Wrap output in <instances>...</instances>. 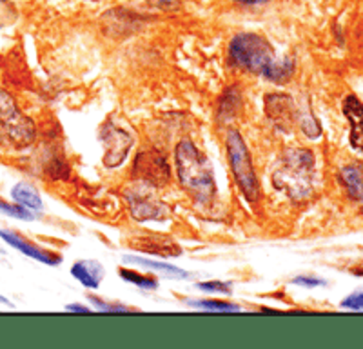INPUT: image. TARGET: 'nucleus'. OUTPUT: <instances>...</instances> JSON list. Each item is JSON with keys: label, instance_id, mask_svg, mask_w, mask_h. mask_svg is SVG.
<instances>
[{"label": "nucleus", "instance_id": "nucleus-1", "mask_svg": "<svg viewBox=\"0 0 363 349\" xmlns=\"http://www.w3.org/2000/svg\"><path fill=\"white\" fill-rule=\"evenodd\" d=\"M229 60L233 66L265 77L272 82H285L294 73L293 60L278 57L271 44L256 33L236 35L229 44Z\"/></svg>", "mask_w": 363, "mask_h": 349}, {"label": "nucleus", "instance_id": "nucleus-2", "mask_svg": "<svg viewBox=\"0 0 363 349\" xmlns=\"http://www.w3.org/2000/svg\"><path fill=\"white\" fill-rule=\"evenodd\" d=\"M177 170L182 187L200 206H211L216 195L213 166L206 155L191 140H182L177 145Z\"/></svg>", "mask_w": 363, "mask_h": 349}, {"label": "nucleus", "instance_id": "nucleus-3", "mask_svg": "<svg viewBox=\"0 0 363 349\" xmlns=\"http://www.w3.org/2000/svg\"><path fill=\"white\" fill-rule=\"evenodd\" d=\"M272 184L296 202L307 199L313 193L314 184L313 151L303 148H289L281 155L280 162L272 173Z\"/></svg>", "mask_w": 363, "mask_h": 349}, {"label": "nucleus", "instance_id": "nucleus-4", "mask_svg": "<svg viewBox=\"0 0 363 349\" xmlns=\"http://www.w3.org/2000/svg\"><path fill=\"white\" fill-rule=\"evenodd\" d=\"M35 140V124L22 115L11 95L0 89V148L22 150Z\"/></svg>", "mask_w": 363, "mask_h": 349}, {"label": "nucleus", "instance_id": "nucleus-5", "mask_svg": "<svg viewBox=\"0 0 363 349\" xmlns=\"http://www.w3.org/2000/svg\"><path fill=\"white\" fill-rule=\"evenodd\" d=\"M225 148L236 186H238V189L247 202H258V199H260V184L256 179V171L252 167L251 155H249L244 137L236 129L229 131V135H227Z\"/></svg>", "mask_w": 363, "mask_h": 349}, {"label": "nucleus", "instance_id": "nucleus-6", "mask_svg": "<svg viewBox=\"0 0 363 349\" xmlns=\"http://www.w3.org/2000/svg\"><path fill=\"white\" fill-rule=\"evenodd\" d=\"M155 189L157 187L138 180L136 186L128 187L124 192L129 211H131V215L135 216L136 221H165L169 216V209L158 199Z\"/></svg>", "mask_w": 363, "mask_h": 349}, {"label": "nucleus", "instance_id": "nucleus-7", "mask_svg": "<svg viewBox=\"0 0 363 349\" xmlns=\"http://www.w3.org/2000/svg\"><path fill=\"white\" fill-rule=\"evenodd\" d=\"M133 177L153 187H162L171 180L169 164L158 151H142L133 164Z\"/></svg>", "mask_w": 363, "mask_h": 349}, {"label": "nucleus", "instance_id": "nucleus-8", "mask_svg": "<svg viewBox=\"0 0 363 349\" xmlns=\"http://www.w3.org/2000/svg\"><path fill=\"white\" fill-rule=\"evenodd\" d=\"M100 140L106 148L104 164L108 167H118L124 162L133 145L131 135L125 129L116 128L111 121H108L100 128Z\"/></svg>", "mask_w": 363, "mask_h": 349}, {"label": "nucleus", "instance_id": "nucleus-9", "mask_svg": "<svg viewBox=\"0 0 363 349\" xmlns=\"http://www.w3.org/2000/svg\"><path fill=\"white\" fill-rule=\"evenodd\" d=\"M265 115L278 131L289 133L294 124H298L300 109L289 95L272 93V95L265 96Z\"/></svg>", "mask_w": 363, "mask_h": 349}, {"label": "nucleus", "instance_id": "nucleus-10", "mask_svg": "<svg viewBox=\"0 0 363 349\" xmlns=\"http://www.w3.org/2000/svg\"><path fill=\"white\" fill-rule=\"evenodd\" d=\"M0 238H2L6 244L11 245V248H15L17 251H21V253L28 255V257L35 258V260L42 262V264H48V266H57V264H60V257H58V255L40 250L38 245L31 244V242L26 240V238H22L21 235H17V233L0 229Z\"/></svg>", "mask_w": 363, "mask_h": 349}, {"label": "nucleus", "instance_id": "nucleus-11", "mask_svg": "<svg viewBox=\"0 0 363 349\" xmlns=\"http://www.w3.org/2000/svg\"><path fill=\"white\" fill-rule=\"evenodd\" d=\"M133 250L144 251L149 255H162V257H178L182 250L177 242L162 235H147V237H135L129 240Z\"/></svg>", "mask_w": 363, "mask_h": 349}, {"label": "nucleus", "instance_id": "nucleus-12", "mask_svg": "<svg viewBox=\"0 0 363 349\" xmlns=\"http://www.w3.org/2000/svg\"><path fill=\"white\" fill-rule=\"evenodd\" d=\"M343 113L351 122V144L363 153V102L354 95L343 100Z\"/></svg>", "mask_w": 363, "mask_h": 349}, {"label": "nucleus", "instance_id": "nucleus-13", "mask_svg": "<svg viewBox=\"0 0 363 349\" xmlns=\"http://www.w3.org/2000/svg\"><path fill=\"white\" fill-rule=\"evenodd\" d=\"M340 180L347 189V195L363 208V164L352 162L340 170Z\"/></svg>", "mask_w": 363, "mask_h": 349}, {"label": "nucleus", "instance_id": "nucleus-14", "mask_svg": "<svg viewBox=\"0 0 363 349\" xmlns=\"http://www.w3.org/2000/svg\"><path fill=\"white\" fill-rule=\"evenodd\" d=\"M71 275H73L74 279L79 280L82 286L96 289V287L100 286V282H102L104 270L100 264H96V262L80 260L71 267Z\"/></svg>", "mask_w": 363, "mask_h": 349}, {"label": "nucleus", "instance_id": "nucleus-15", "mask_svg": "<svg viewBox=\"0 0 363 349\" xmlns=\"http://www.w3.org/2000/svg\"><path fill=\"white\" fill-rule=\"evenodd\" d=\"M11 196H13V200L18 204V206L29 209L31 213H37V211H40V209H42L40 195H38L37 189H35L31 184L18 182L17 186L13 187Z\"/></svg>", "mask_w": 363, "mask_h": 349}, {"label": "nucleus", "instance_id": "nucleus-16", "mask_svg": "<svg viewBox=\"0 0 363 349\" xmlns=\"http://www.w3.org/2000/svg\"><path fill=\"white\" fill-rule=\"evenodd\" d=\"M189 304L193 306V308L207 309V311H222V313L240 311V308L238 306H235V304L218 302V300H191Z\"/></svg>", "mask_w": 363, "mask_h": 349}, {"label": "nucleus", "instance_id": "nucleus-17", "mask_svg": "<svg viewBox=\"0 0 363 349\" xmlns=\"http://www.w3.org/2000/svg\"><path fill=\"white\" fill-rule=\"evenodd\" d=\"M120 275H122V279L124 280L135 284V286L144 287V289H155V287L158 286L157 279H153V277H147V275L135 273V271H129V270H120Z\"/></svg>", "mask_w": 363, "mask_h": 349}, {"label": "nucleus", "instance_id": "nucleus-18", "mask_svg": "<svg viewBox=\"0 0 363 349\" xmlns=\"http://www.w3.org/2000/svg\"><path fill=\"white\" fill-rule=\"evenodd\" d=\"M125 260L129 262H136V264H142V266H147V267H153V270H160L165 271V273L173 275V277H186V271L178 270V267L171 266V264H162V262H151V260H145V258H135V257H128Z\"/></svg>", "mask_w": 363, "mask_h": 349}, {"label": "nucleus", "instance_id": "nucleus-19", "mask_svg": "<svg viewBox=\"0 0 363 349\" xmlns=\"http://www.w3.org/2000/svg\"><path fill=\"white\" fill-rule=\"evenodd\" d=\"M0 211L6 213V215L15 216V218H22V221H33V215H35V213L22 208V206H18V204H8L2 199H0Z\"/></svg>", "mask_w": 363, "mask_h": 349}, {"label": "nucleus", "instance_id": "nucleus-20", "mask_svg": "<svg viewBox=\"0 0 363 349\" xmlns=\"http://www.w3.org/2000/svg\"><path fill=\"white\" fill-rule=\"evenodd\" d=\"M342 308L358 309V311H362V309H363V291L352 293V295L347 297L345 300H342Z\"/></svg>", "mask_w": 363, "mask_h": 349}, {"label": "nucleus", "instance_id": "nucleus-21", "mask_svg": "<svg viewBox=\"0 0 363 349\" xmlns=\"http://www.w3.org/2000/svg\"><path fill=\"white\" fill-rule=\"evenodd\" d=\"M200 289L213 291V293H231V284L225 282H202L199 284Z\"/></svg>", "mask_w": 363, "mask_h": 349}, {"label": "nucleus", "instance_id": "nucleus-22", "mask_svg": "<svg viewBox=\"0 0 363 349\" xmlns=\"http://www.w3.org/2000/svg\"><path fill=\"white\" fill-rule=\"evenodd\" d=\"M298 286H306V287H316V286H325V282L320 279H314V277H296L293 280Z\"/></svg>", "mask_w": 363, "mask_h": 349}, {"label": "nucleus", "instance_id": "nucleus-23", "mask_svg": "<svg viewBox=\"0 0 363 349\" xmlns=\"http://www.w3.org/2000/svg\"><path fill=\"white\" fill-rule=\"evenodd\" d=\"M9 9H11L9 0H0V21H2V18H4V21H8Z\"/></svg>", "mask_w": 363, "mask_h": 349}, {"label": "nucleus", "instance_id": "nucleus-24", "mask_svg": "<svg viewBox=\"0 0 363 349\" xmlns=\"http://www.w3.org/2000/svg\"><path fill=\"white\" fill-rule=\"evenodd\" d=\"M67 311H77V313H89V309L87 308H80V306H77V304H73V306H67Z\"/></svg>", "mask_w": 363, "mask_h": 349}, {"label": "nucleus", "instance_id": "nucleus-25", "mask_svg": "<svg viewBox=\"0 0 363 349\" xmlns=\"http://www.w3.org/2000/svg\"><path fill=\"white\" fill-rule=\"evenodd\" d=\"M235 2H240V4L252 6V4H262V2H265V0H235Z\"/></svg>", "mask_w": 363, "mask_h": 349}, {"label": "nucleus", "instance_id": "nucleus-26", "mask_svg": "<svg viewBox=\"0 0 363 349\" xmlns=\"http://www.w3.org/2000/svg\"><path fill=\"white\" fill-rule=\"evenodd\" d=\"M352 273H354V275H363V267H354V270H352Z\"/></svg>", "mask_w": 363, "mask_h": 349}]
</instances>
